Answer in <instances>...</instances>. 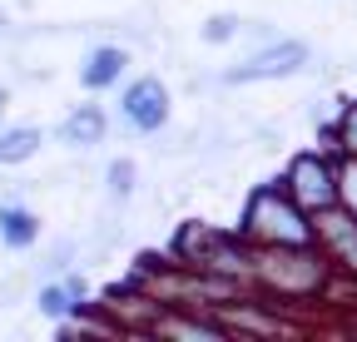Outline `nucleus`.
<instances>
[{"label":"nucleus","mask_w":357,"mask_h":342,"mask_svg":"<svg viewBox=\"0 0 357 342\" xmlns=\"http://www.w3.org/2000/svg\"><path fill=\"white\" fill-rule=\"evenodd\" d=\"M307 60H312L307 40H273V45L253 50L243 65L223 70V84H268V79H293V75H303V70H307Z\"/></svg>","instance_id":"20e7f679"},{"label":"nucleus","mask_w":357,"mask_h":342,"mask_svg":"<svg viewBox=\"0 0 357 342\" xmlns=\"http://www.w3.org/2000/svg\"><path fill=\"white\" fill-rule=\"evenodd\" d=\"M0 243L15 248V253L35 248L40 243V219L30 208H20V203H0Z\"/></svg>","instance_id":"9d476101"},{"label":"nucleus","mask_w":357,"mask_h":342,"mask_svg":"<svg viewBox=\"0 0 357 342\" xmlns=\"http://www.w3.org/2000/svg\"><path fill=\"white\" fill-rule=\"evenodd\" d=\"M333 149L357 159V100H347V104L337 109V124H333Z\"/></svg>","instance_id":"ddd939ff"},{"label":"nucleus","mask_w":357,"mask_h":342,"mask_svg":"<svg viewBox=\"0 0 357 342\" xmlns=\"http://www.w3.org/2000/svg\"><path fill=\"white\" fill-rule=\"evenodd\" d=\"M238 233L253 248H303V243H318V224H312V213L283 189V179L258 184L243 199Z\"/></svg>","instance_id":"f03ea898"},{"label":"nucleus","mask_w":357,"mask_h":342,"mask_svg":"<svg viewBox=\"0 0 357 342\" xmlns=\"http://www.w3.org/2000/svg\"><path fill=\"white\" fill-rule=\"evenodd\" d=\"M40 144H45V134L35 130V124H10V130H0V169L35 159Z\"/></svg>","instance_id":"9b49d317"},{"label":"nucleus","mask_w":357,"mask_h":342,"mask_svg":"<svg viewBox=\"0 0 357 342\" xmlns=\"http://www.w3.org/2000/svg\"><path fill=\"white\" fill-rule=\"evenodd\" d=\"M134 179H139V169H134V159H114V164L105 169L109 199H114V203H129V199H134Z\"/></svg>","instance_id":"f8f14e48"},{"label":"nucleus","mask_w":357,"mask_h":342,"mask_svg":"<svg viewBox=\"0 0 357 342\" xmlns=\"http://www.w3.org/2000/svg\"><path fill=\"white\" fill-rule=\"evenodd\" d=\"M337 203L357 219V159L352 154H342V164H337Z\"/></svg>","instance_id":"4468645a"},{"label":"nucleus","mask_w":357,"mask_h":342,"mask_svg":"<svg viewBox=\"0 0 357 342\" xmlns=\"http://www.w3.org/2000/svg\"><path fill=\"white\" fill-rule=\"evenodd\" d=\"M199 35L208 40V45H229V40H238V35H243V20H238V15H213Z\"/></svg>","instance_id":"2eb2a0df"},{"label":"nucleus","mask_w":357,"mask_h":342,"mask_svg":"<svg viewBox=\"0 0 357 342\" xmlns=\"http://www.w3.org/2000/svg\"><path fill=\"white\" fill-rule=\"evenodd\" d=\"M60 144L65 149H95V144H105V134H109V114L100 109V104H79V109H70L65 119H60Z\"/></svg>","instance_id":"6e6552de"},{"label":"nucleus","mask_w":357,"mask_h":342,"mask_svg":"<svg viewBox=\"0 0 357 342\" xmlns=\"http://www.w3.org/2000/svg\"><path fill=\"white\" fill-rule=\"evenodd\" d=\"M312 224H318V248L328 253L333 273L347 278V283H357V219L337 203V208H323Z\"/></svg>","instance_id":"423d86ee"},{"label":"nucleus","mask_w":357,"mask_h":342,"mask_svg":"<svg viewBox=\"0 0 357 342\" xmlns=\"http://www.w3.org/2000/svg\"><path fill=\"white\" fill-rule=\"evenodd\" d=\"M35 308H40V318L65 322V318H75V313H89L95 303H89V283H84L79 273H70V278H60V283H45L40 297H35Z\"/></svg>","instance_id":"0eeeda50"},{"label":"nucleus","mask_w":357,"mask_h":342,"mask_svg":"<svg viewBox=\"0 0 357 342\" xmlns=\"http://www.w3.org/2000/svg\"><path fill=\"white\" fill-rule=\"evenodd\" d=\"M337 283L328 253L318 243H303V248H258V263H253V288L273 303L293 308V303H318L328 297V288Z\"/></svg>","instance_id":"f257e3e1"},{"label":"nucleus","mask_w":357,"mask_h":342,"mask_svg":"<svg viewBox=\"0 0 357 342\" xmlns=\"http://www.w3.org/2000/svg\"><path fill=\"white\" fill-rule=\"evenodd\" d=\"M169 114H174V100H169V84L159 75H139L124 84L119 95V119L129 124L134 134H159L169 130Z\"/></svg>","instance_id":"39448f33"},{"label":"nucleus","mask_w":357,"mask_h":342,"mask_svg":"<svg viewBox=\"0 0 357 342\" xmlns=\"http://www.w3.org/2000/svg\"><path fill=\"white\" fill-rule=\"evenodd\" d=\"M337 164H342L337 149H303L283 169V189L312 213V219H318L323 208H337Z\"/></svg>","instance_id":"7ed1b4c3"},{"label":"nucleus","mask_w":357,"mask_h":342,"mask_svg":"<svg viewBox=\"0 0 357 342\" xmlns=\"http://www.w3.org/2000/svg\"><path fill=\"white\" fill-rule=\"evenodd\" d=\"M124 70H129V50L124 45H95L84 55V65H79V84L84 90H114V84L124 79Z\"/></svg>","instance_id":"1a4fd4ad"}]
</instances>
